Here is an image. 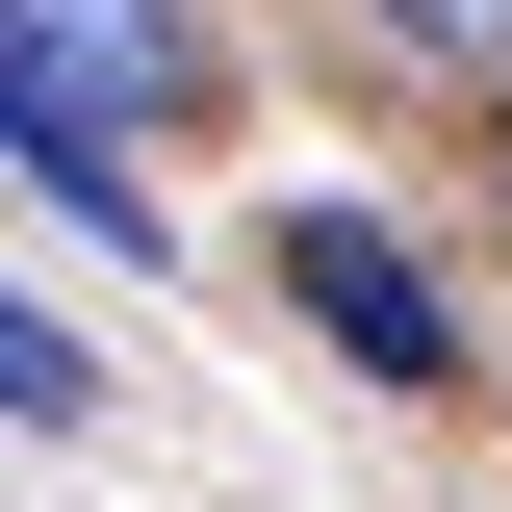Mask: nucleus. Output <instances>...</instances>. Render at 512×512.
I'll return each mask as SVG.
<instances>
[{
  "label": "nucleus",
  "mask_w": 512,
  "mask_h": 512,
  "mask_svg": "<svg viewBox=\"0 0 512 512\" xmlns=\"http://www.w3.org/2000/svg\"><path fill=\"white\" fill-rule=\"evenodd\" d=\"M128 128H180V0H0V154L103 256L154 231V205H128Z\"/></svg>",
  "instance_id": "nucleus-1"
},
{
  "label": "nucleus",
  "mask_w": 512,
  "mask_h": 512,
  "mask_svg": "<svg viewBox=\"0 0 512 512\" xmlns=\"http://www.w3.org/2000/svg\"><path fill=\"white\" fill-rule=\"evenodd\" d=\"M282 308L333 359H384V384H461V308H436V256L384 231V205H282Z\"/></svg>",
  "instance_id": "nucleus-2"
},
{
  "label": "nucleus",
  "mask_w": 512,
  "mask_h": 512,
  "mask_svg": "<svg viewBox=\"0 0 512 512\" xmlns=\"http://www.w3.org/2000/svg\"><path fill=\"white\" fill-rule=\"evenodd\" d=\"M77 384H103V359H77V308H0V410H26V436H77Z\"/></svg>",
  "instance_id": "nucleus-3"
},
{
  "label": "nucleus",
  "mask_w": 512,
  "mask_h": 512,
  "mask_svg": "<svg viewBox=\"0 0 512 512\" xmlns=\"http://www.w3.org/2000/svg\"><path fill=\"white\" fill-rule=\"evenodd\" d=\"M384 52H436V77H512V0H359Z\"/></svg>",
  "instance_id": "nucleus-4"
}]
</instances>
